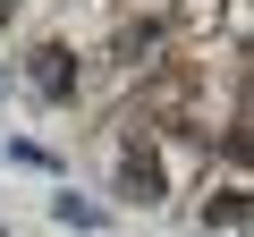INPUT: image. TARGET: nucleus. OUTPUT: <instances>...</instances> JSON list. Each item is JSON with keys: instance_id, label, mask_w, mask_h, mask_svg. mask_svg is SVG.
Here are the masks:
<instances>
[{"instance_id": "f257e3e1", "label": "nucleus", "mask_w": 254, "mask_h": 237, "mask_svg": "<svg viewBox=\"0 0 254 237\" xmlns=\"http://www.w3.org/2000/svg\"><path fill=\"white\" fill-rule=\"evenodd\" d=\"M34 85L43 93H68V51H34Z\"/></svg>"}, {"instance_id": "f03ea898", "label": "nucleus", "mask_w": 254, "mask_h": 237, "mask_svg": "<svg viewBox=\"0 0 254 237\" xmlns=\"http://www.w3.org/2000/svg\"><path fill=\"white\" fill-rule=\"evenodd\" d=\"M153 51H161V26H136V34H127V43H119V59H136V68H144Z\"/></svg>"}]
</instances>
